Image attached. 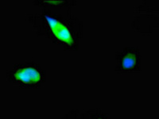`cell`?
<instances>
[{"instance_id": "obj_1", "label": "cell", "mask_w": 159, "mask_h": 119, "mask_svg": "<svg viewBox=\"0 0 159 119\" xmlns=\"http://www.w3.org/2000/svg\"><path fill=\"white\" fill-rule=\"evenodd\" d=\"M72 7H42L40 12L27 15L28 21L39 36L68 50H77L82 37L83 23L71 11Z\"/></svg>"}, {"instance_id": "obj_2", "label": "cell", "mask_w": 159, "mask_h": 119, "mask_svg": "<svg viewBox=\"0 0 159 119\" xmlns=\"http://www.w3.org/2000/svg\"><path fill=\"white\" fill-rule=\"evenodd\" d=\"M8 81L22 88H39L45 83L46 72L35 62L17 64L7 72Z\"/></svg>"}, {"instance_id": "obj_3", "label": "cell", "mask_w": 159, "mask_h": 119, "mask_svg": "<svg viewBox=\"0 0 159 119\" xmlns=\"http://www.w3.org/2000/svg\"><path fill=\"white\" fill-rule=\"evenodd\" d=\"M115 70L122 74H132L141 70V55L137 47L129 46L115 56Z\"/></svg>"}, {"instance_id": "obj_4", "label": "cell", "mask_w": 159, "mask_h": 119, "mask_svg": "<svg viewBox=\"0 0 159 119\" xmlns=\"http://www.w3.org/2000/svg\"><path fill=\"white\" fill-rule=\"evenodd\" d=\"M62 119H111L99 110H84L82 111L72 110L65 114Z\"/></svg>"}, {"instance_id": "obj_5", "label": "cell", "mask_w": 159, "mask_h": 119, "mask_svg": "<svg viewBox=\"0 0 159 119\" xmlns=\"http://www.w3.org/2000/svg\"><path fill=\"white\" fill-rule=\"evenodd\" d=\"M34 3L39 4L42 7L45 6H52V7H61V6H67L72 7L75 3V1L72 0H36L34 1Z\"/></svg>"}]
</instances>
